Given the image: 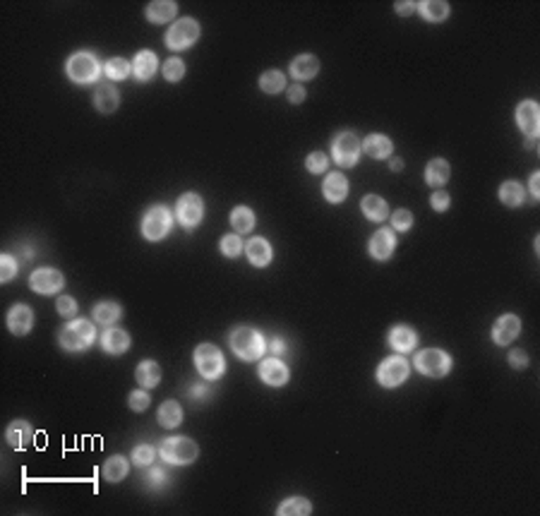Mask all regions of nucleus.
Listing matches in <instances>:
<instances>
[{
	"label": "nucleus",
	"instance_id": "nucleus-1",
	"mask_svg": "<svg viewBox=\"0 0 540 516\" xmlns=\"http://www.w3.org/2000/svg\"><path fill=\"white\" fill-rule=\"evenodd\" d=\"M96 341V327L89 320H67V325H62L60 334H58V343L65 348L67 353H80L89 348Z\"/></svg>",
	"mask_w": 540,
	"mask_h": 516
},
{
	"label": "nucleus",
	"instance_id": "nucleus-2",
	"mask_svg": "<svg viewBox=\"0 0 540 516\" xmlns=\"http://www.w3.org/2000/svg\"><path fill=\"white\" fill-rule=\"evenodd\" d=\"M230 348L240 361H260L267 351V341L253 327H238V329L230 334Z\"/></svg>",
	"mask_w": 540,
	"mask_h": 516
},
{
	"label": "nucleus",
	"instance_id": "nucleus-3",
	"mask_svg": "<svg viewBox=\"0 0 540 516\" xmlns=\"http://www.w3.org/2000/svg\"><path fill=\"white\" fill-rule=\"evenodd\" d=\"M65 72L75 85H94L99 80V75L103 72V67L99 65V58L89 51H77L72 53L65 62Z\"/></svg>",
	"mask_w": 540,
	"mask_h": 516
},
{
	"label": "nucleus",
	"instance_id": "nucleus-4",
	"mask_svg": "<svg viewBox=\"0 0 540 516\" xmlns=\"http://www.w3.org/2000/svg\"><path fill=\"white\" fill-rule=\"evenodd\" d=\"M159 454L173 466H187L199 456V447L190 437H166L159 445Z\"/></svg>",
	"mask_w": 540,
	"mask_h": 516
},
{
	"label": "nucleus",
	"instance_id": "nucleus-5",
	"mask_svg": "<svg viewBox=\"0 0 540 516\" xmlns=\"http://www.w3.org/2000/svg\"><path fill=\"white\" fill-rule=\"evenodd\" d=\"M195 368L204 379H219L226 372V358L214 343H199L195 348Z\"/></svg>",
	"mask_w": 540,
	"mask_h": 516
},
{
	"label": "nucleus",
	"instance_id": "nucleus-6",
	"mask_svg": "<svg viewBox=\"0 0 540 516\" xmlns=\"http://www.w3.org/2000/svg\"><path fill=\"white\" fill-rule=\"evenodd\" d=\"M171 226H173V216H171L169 207H164V205L149 207L142 218V236L151 243H159L169 236Z\"/></svg>",
	"mask_w": 540,
	"mask_h": 516
},
{
	"label": "nucleus",
	"instance_id": "nucleus-7",
	"mask_svg": "<svg viewBox=\"0 0 540 516\" xmlns=\"http://www.w3.org/2000/svg\"><path fill=\"white\" fill-rule=\"evenodd\" d=\"M363 152V142L355 137V132H339L332 142V156L341 169H353Z\"/></svg>",
	"mask_w": 540,
	"mask_h": 516
},
{
	"label": "nucleus",
	"instance_id": "nucleus-8",
	"mask_svg": "<svg viewBox=\"0 0 540 516\" xmlns=\"http://www.w3.org/2000/svg\"><path fill=\"white\" fill-rule=\"evenodd\" d=\"M416 368L421 375H428V377H444L452 370V356L439 348H425V351L416 353Z\"/></svg>",
	"mask_w": 540,
	"mask_h": 516
},
{
	"label": "nucleus",
	"instance_id": "nucleus-9",
	"mask_svg": "<svg viewBox=\"0 0 540 516\" xmlns=\"http://www.w3.org/2000/svg\"><path fill=\"white\" fill-rule=\"evenodd\" d=\"M199 39V22L192 17H183L176 24H171V29L166 31L164 41L171 51H183L190 49L192 44Z\"/></svg>",
	"mask_w": 540,
	"mask_h": 516
},
{
	"label": "nucleus",
	"instance_id": "nucleus-10",
	"mask_svg": "<svg viewBox=\"0 0 540 516\" xmlns=\"http://www.w3.org/2000/svg\"><path fill=\"white\" fill-rule=\"evenodd\" d=\"M408 372H411V365L403 356H389L387 361L380 363L377 368V382L387 389H394L398 384H403L408 379Z\"/></svg>",
	"mask_w": 540,
	"mask_h": 516
},
{
	"label": "nucleus",
	"instance_id": "nucleus-11",
	"mask_svg": "<svg viewBox=\"0 0 540 516\" xmlns=\"http://www.w3.org/2000/svg\"><path fill=\"white\" fill-rule=\"evenodd\" d=\"M176 216H178V221H180V226H185V228L199 226V221H202V216H204L202 197H199L197 192H185V195H180V200H178V205H176Z\"/></svg>",
	"mask_w": 540,
	"mask_h": 516
},
{
	"label": "nucleus",
	"instance_id": "nucleus-12",
	"mask_svg": "<svg viewBox=\"0 0 540 516\" xmlns=\"http://www.w3.org/2000/svg\"><path fill=\"white\" fill-rule=\"evenodd\" d=\"M29 286H31V291L39 295H56L58 291L65 286V279H62V274L53 267H41L31 274Z\"/></svg>",
	"mask_w": 540,
	"mask_h": 516
},
{
	"label": "nucleus",
	"instance_id": "nucleus-13",
	"mask_svg": "<svg viewBox=\"0 0 540 516\" xmlns=\"http://www.w3.org/2000/svg\"><path fill=\"white\" fill-rule=\"evenodd\" d=\"M516 125L528 135V139H536L540 132V108L533 98L521 101L516 106Z\"/></svg>",
	"mask_w": 540,
	"mask_h": 516
},
{
	"label": "nucleus",
	"instance_id": "nucleus-14",
	"mask_svg": "<svg viewBox=\"0 0 540 516\" xmlns=\"http://www.w3.org/2000/svg\"><path fill=\"white\" fill-rule=\"evenodd\" d=\"M396 248V236H394V228H380V231L372 233L370 238V257L377 259V262H387L391 257Z\"/></svg>",
	"mask_w": 540,
	"mask_h": 516
},
{
	"label": "nucleus",
	"instance_id": "nucleus-15",
	"mask_svg": "<svg viewBox=\"0 0 540 516\" xmlns=\"http://www.w3.org/2000/svg\"><path fill=\"white\" fill-rule=\"evenodd\" d=\"M34 327V310L24 303H17L10 307L8 312V329L12 332L15 336H27Z\"/></svg>",
	"mask_w": 540,
	"mask_h": 516
},
{
	"label": "nucleus",
	"instance_id": "nucleus-16",
	"mask_svg": "<svg viewBox=\"0 0 540 516\" xmlns=\"http://www.w3.org/2000/svg\"><path fill=\"white\" fill-rule=\"evenodd\" d=\"M518 332H521V320L516 315H512V312L509 315H502L492 325V341L497 346H507V343H512L518 336Z\"/></svg>",
	"mask_w": 540,
	"mask_h": 516
},
{
	"label": "nucleus",
	"instance_id": "nucleus-17",
	"mask_svg": "<svg viewBox=\"0 0 540 516\" xmlns=\"http://www.w3.org/2000/svg\"><path fill=\"white\" fill-rule=\"evenodd\" d=\"M288 377H291V372L279 358H267L260 363V379L269 387H284Z\"/></svg>",
	"mask_w": 540,
	"mask_h": 516
},
{
	"label": "nucleus",
	"instance_id": "nucleus-18",
	"mask_svg": "<svg viewBox=\"0 0 540 516\" xmlns=\"http://www.w3.org/2000/svg\"><path fill=\"white\" fill-rule=\"evenodd\" d=\"M322 195L329 205H341L346 197H348V180H346V175L339 173V171L329 173L322 180Z\"/></svg>",
	"mask_w": 540,
	"mask_h": 516
},
{
	"label": "nucleus",
	"instance_id": "nucleus-19",
	"mask_svg": "<svg viewBox=\"0 0 540 516\" xmlns=\"http://www.w3.org/2000/svg\"><path fill=\"white\" fill-rule=\"evenodd\" d=\"M245 255H248L250 264L253 267H267V264H271V259H274V250H271V245L267 238H253V241H248V245H245Z\"/></svg>",
	"mask_w": 540,
	"mask_h": 516
},
{
	"label": "nucleus",
	"instance_id": "nucleus-20",
	"mask_svg": "<svg viewBox=\"0 0 540 516\" xmlns=\"http://www.w3.org/2000/svg\"><path fill=\"white\" fill-rule=\"evenodd\" d=\"M101 348L111 356H123L130 348V334L118 327H106V332L101 334Z\"/></svg>",
	"mask_w": 540,
	"mask_h": 516
},
{
	"label": "nucleus",
	"instance_id": "nucleus-21",
	"mask_svg": "<svg viewBox=\"0 0 540 516\" xmlns=\"http://www.w3.org/2000/svg\"><path fill=\"white\" fill-rule=\"evenodd\" d=\"M418 343V334L413 327L408 325H396L391 327L389 332V346L394 348L396 353H411Z\"/></svg>",
	"mask_w": 540,
	"mask_h": 516
},
{
	"label": "nucleus",
	"instance_id": "nucleus-22",
	"mask_svg": "<svg viewBox=\"0 0 540 516\" xmlns=\"http://www.w3.org/2000/svg\"><path fill=\"white\" fill-rule=\"evenodd\" d=\"M5 440H8V445L12 449H24L34 440V430H31L27 420H12L8 425V430H5Z\"/></svg>",
	"mask_w": 540,
	"mask_h": 516
},
{
	"label": "nucleus",
	"instance_id": "nucleus-23",
	"mask_svg": "<svg viewBox=\"0 0 540 516\" xmlns=\"http://www.w3.org/2000/svg\"><path fill=\"white\" fill-rule=\"evenodd\" d=\"M317 72H319L317 55L301 53V55H296V58L291 60V75L296 77V80H301V82L312 80V77H317Z\"/></svg>",
	"mask_w": 540,
	"mask_h": 516
},
{
	"label": "nucleus",
	"instance_id": "nucleus-24",
	"mask_svg": "<svg viewBox=\"0 0 540 516\" xmlns=\"http://www.w3.org/2000/svg\"><path fill=\"white\" fill-rule=\"evenodd\" d=\"M156 67H159V58L151 51H140L133 60V72L140 82H149L156 75Z\"/></svg>",
	"mask_w": 540,
	"mask_h": 516
},
{
	"label": "nucleus",
	"instance_id": "nucleus-25",
	"mask_svg": "<svg viewBox=\"0 0 540 516\" xmlns=\"http://www.w3.org/2000/svg\"><path fill=\"white\" fill-rule=\"evenodd\" d=\"M176 15H178V3H171V0H151L146 5V19L154 24L171 22Z\"/></svg>",
	"mask_w": 540,
	"mask_h": 516
},
{
	"label": "nucleus",
	"instance_id": "nucleus-26",
	"mask_svg": "<svg viewBox=\"0 0 540 516\" xmlns=\"http://www.w3.org/2000/svg\"><path fill=\"white\" fill-rule=\"evenodd\" d=\"M363 149L372 159H387V156H391V152H394V144H391V139L387 135L372 132L363 139Z\"/></svg>",
	"mask_w": 540,
	"mask_h": 516
},
{
	"label": "nucleus",
	"instance_id": "nucleus-27",
	"mask_svg": "<svg viewBox=\"0 0 540 516\" xmlns=\"http://www.w3.org/2000/svg\"><path fill=\"white\" fill-rule=\"evenodd\" d=\"M94 106H96V111H101V113H113L115 108L120 106L118 89L111 85H101L96 89V94H94Z\"/></svg>",
	"mask_w": 540,
	"mask_h": 516
},
{
	"label": "nucleus",
	"instance_id": "nucleus-28",
	"mask_svg": "<svg viewBox=\"0 0 540 516\" xmlns=\"http://www.w3.org/2000/svg\"><path fill=\"white\" fill-rule=\"evenodd\" d=\"M360 212L370 218V221H385L387 214H389V205L387 200H382L380 195H365L360 200Z\"/></svg>",
	"mask_w": 540,
	"mask_h": 516
},
{
	"label": "nucleus",
	"instance_id": "nucleus-29",
	"mask_svg": "<svg viewBox=\"0 0 540 516\" xmlns=\"http://www.w3.org/2000/svg\"><path fill=\"white\" fill-rule=\"evenodd\" d=\"M120 315H123V307L118 303H113V300H103V303L94 305V310H92L94 322H99V325H103V327H111L113 322H118Z\"/></svg>",
	"mask_w": 540,
	"mask_h": 516
},
{
	"label": "nucleus",
	"instance_id": "nucleus-30",
	"mask_svg": "<svg viewBox=\"0 0 540 516\" xmlns=\"http://www.w3.org/2000/svg\"><path fill=\"white\" fill-rule=\"evenodd\" d=\"M449 175H452V169H449L447 159H432L425 169V180L432 187H442L449 180Z\"/></svg>",
	"mask_w": 540,
	"mask_h": 516
},
{
	"label": "nucleus",
	"instance_id": "nucleus-31",
	"mask_svg": "<svg viewBox=\"0 0 540 516\" xmlns=\"http://www.w3.org/2000/svg\"><path fill=\"white\" fill-rule=\"evenodd\" d=\"M101 471H103V478H106L108 483H118V481H123V478L130 473V463H128V458H125V456L115 454V456L106 458V463H103Z\"/></svg>",
	"mask_w": 540,
	"mask_h": 516
},
{
	"label": "nucleus",
	"instance_id": "nucleus-32",
	"mask_svg": "<svg viewBox=\"0 0 540 516\" xmlns=\"http://www.w3.org/2000/svg\"><path fill=\"white\" fill-rule=\"evenodd\" d=\"M135 377H137V382L142 384L144 389H151L156 387V384L161 382V368L156 361H142L137 365V370H135Z\"/></svg>",
	"mask_w": 540,
	"mask_h": 516
},
{
	"label": "nucleus",
	"instance_id": "nucleus-33",
	"mask_svg": "<svg viewBox=\"0 0 540 516\" xmlns=\"http://www.w3.org/2000/svg\"><path fill=\"white\" fill-rule=\"evenodd\" d=\"M159 423L161 427H166V430H173V427H178L183 423V406L178 404V401H164L159 409Z\"/></svg>",
	"mask_w": 540,
	"mask_h": 516
},
{
	"label": "nucleus",
	"instance_id": "nucleus-34",
	"mask_svg": "<svg viewBox=\"0 0 540 516\" xmlns=\"http://www.w3.org/2000/svg\"><path fill=\"white\" fill-rule=\"evenodd\" d=\"M523 200H526V190H523L521 182H516V180L502 182V187H500V202H502V205L521 207Z\"/></svg>",
	"mask_w": 540,
	"mask_h": 516
},
{
	"label": "nucleus",
	"instance_id": "nucleus-35",
	"mask_svg": "<svg viewBox=\"0 0 540 516\" xmlns=\"http://www.w3.org/2000/svg\"><path fill=\"white\" fill-rule=\"evenodd\" d=\"M255 212L250 209V207H235L233 212H230V226L235 228V233L238 236H243V233H250L255 228Z\"/></svg>",
	"mask_w": 540,
	"mask_h": 516
},
{
	"label": "nucleus",
	"instance_id": "nucleus-36",
	"mask_svg": "<svg viewBox=\"0 0 540 516\" xmlns=\"http://www.w3.org/2000/svg\"><path fill=\"white\" fill-rule=\"evenodd\" d=\"M418 12L425 19H430V22H442V19L449 17V3H442V0H423V3H418Z\"/></svg>",
	"mask_w": 540,
	"mask_h": 516
},
{
	"label": "nucleus",
	"instance_id": "nucleus-37",
	"mask_svg": "<svg viewBox=\"0 0 540 516\" xmlns=\"http://www.w3.org/2000/svg\"><path fill=\"white\" fill-rule=\"evenodd\" d=\"M260 89L264 94H281L286 89V77L279 70H267L260 77Z\"/></svg>",
	"mask_w": 540,
	"mask_h": 516
},
{
	"label": "nucleus",
	"instance_id": "nucleus-38",
	"mask_svg": "<svg viewBox=\"0 0 540 516\" xmlns=\"http://www.w3.org/2000/svg\"><path fill=\"white\" fill-rule=\"evenodd\" d=\"M276 514L279 516H288V514L307 516V514H312V504H310V499H305V497H291V499H286V502H281V507L276 509Z\"/></svg>",
	"mask_w": 540,
	"mask_h": 516
},
{
	"label": "nucleus",
	"instance_id": "nucleus-39",
	"mask_svg": "<svg viewBox=\"0 0 540 516\" xmlns=\"http://www.w3.org/2000/svg\"><path fill=\"white\" fill-rule=\"evenodd\" d=\"M103 72H106L108 80H125L133 72V62H128L125 58H108L106 65H103Z\"/></svg>",
	"mask_w": 540,
	"mask_h": 516
},
{
	"label": "nucleus",
	"instance_id": "nucleus-40",
	"mask_svg": "<svg viewBox=\"0 0 540 516\" xmlns=\"http://www.w3.org/2000/svg\"><path fill=\"white\" fill-rule=\"evenodd\" d=\"M161 72H164V77L169 82H180L185 77V62L180 58H169L164 62V67H161Z\"/></svg>",
	"mask_w": 540,
	"mask_h": 516
},
{
	"label": "nucleus",
	"instance_id": "nucleus-41",
	"mask_svg": "<svg viewBox=\"0 0 540 516\" xmlns=\"http://www.w3.org/2000/svg\"><path fill=\"white\" fill-rule=\"evenodd\" d=\"M243 250H245V245H243V241H240L238 233H228V236L221 238V252L226 255V257L235 259L240 252H243Z\"/></svg>",
	"mask_w": 540,
	"mask_h": 516
},
{
	"label": "nucleus",
	"instance_id": "nucleus-42",
	"mask_svg": "<svg viewBox=\"0 0 540 516\" xmlns=\"http://www.w3.org/2000/svg\"><path fill=\"white\" fill-rule=\"evenodd\" d=\"M17 269H19V262L12 255H3L0 257V281L3 284H10L15 279V274H17Z\"/></svg>",
	"mask_w": 540,
	"mask_h": 516
},
{
	"label": "nucleus",
	"instance_id": "nucleus-43",
	"mask_svg": "<svg viewBox=\"0 0 540 516\" xmlns=\"http://www.w3.org/2000/svg\"><path fill=\"white\" fill-rule=\"evenodd\" d=\"M154 458H156V449H154L151 445H140V447H135L133 461L137 463V466H142V468L151 466V463H154Z\"/></svg>",
	"mask_w": 540,
	"mask_h": 516
},
{
	"label": "nucleus",
	"instance_id": "nucleus-44",
	"mask_svg": "<svg viewBox=\"0 0 540 516\" xmlns=\"http://www.w3.org/2000/svg\"><path fill=\"white\" fill-rule=\"evenodd\" d=\"M305 166L310 173H324V171L329 169V159L324 152H312V154H307Z\"/></svg>",
	"mask_w": 540,
	"mask_h": 516
},
{
	"label": "nucleus",
	"instance_id": "nucleus-45",
	"mask_svg": "<svg viewBox=\"0 0 540 516\" xmlns=\"http://www.w3.org/2000/svg\"><path fill=\"white\" fill-rule=\"evenodd\" d=\"M149 404H151V396L146 394L144 389H135V392L130 394V399H128V406L135 411V413H142V411L149 409Z\"/></svg>",
	"mask_w": 540,
	"mask_h": 516
},
{
	"label": "nucleus",
	"instance_id": "nucleus-46",
	"mask_svg": "<svg viewBox=\"0 0 540 516\" xmlns=\"http://www.w3.org/2000/svg\"><path fill=\"white\" fill-rule=\"evenodd\" d=\"M56 310L60 317H67V320H72V317L77 315V303L75 298H70V295H60V298L56 300Z\"/></svg>",
	"mask_w": 540,
	"mask_h": 516
},
{
	"label": "nucleus",
	"instance_id": "nucleus-47",
	"mask_svg": "<svg viewBox=\"0 0 540 516\" xmlns=\"http://www.w3.org/2000/svg\"><path fill=\"white\" fill-rule=\"evenodd\" d=\"M411 226H413V214L408 209H396L391 214V228H396V231H408Z\"/></svg>",
	"mask_w": 540,
	"mask_h": 516
},
{
	"label": "nucleus",
	"instance_id": "nucleus-48",
	"mask_svg": "<svg viewBox=\"0 0 540 516\" xmlns=\"http://www.w3.org/2000/svg\"><path fill=\"white\" fill-rule=\"evenodd\" d=\"M449 195L444 190H434L432 195H430V205H432L434 212H447L449 209Z\"/></svg>",
	"mask_w": 540,
	"mask_h": 516
},
{
	"label": "nucleus",
	"instance_id": "nucleus-49",
	"mask_svg": "<svg viewBox=\"0 0 540 516\" xmlns=\"http://www.w3.org/2000/svg\"><path fill=\"white\" fill-rule=\"evenodd\" d=\"M146 483H149V488L151 490H159L161 485H166L169 483V476H166V471L164 468H151L149 473H146Z\"/></svg>",
	"mask_w": 540,
	"mask_h": 516
},
{
	"label": "nucleus",
	"instance_id": "nucleus-50",
	"mask_svg": "<svg viewBox=\"0 0 540 516\" xmlns=\"http://www.w3.org/2000/svg\"><path fill=\"white\" fill-rule=\"evenodd\" d=\"M509 365L514 370H523V368H528V356H526V351H512L509 353Z\"/></svg>",
	"mask_w": 540,
	"mask_h": 516
},
{
	"label": "nucleus",
	"instance_id": "nucleus-51",
	"mask_svg": "<svg viewBox=\"0 0 540 516\" xmlns=\"http://www.w3.org/2000/svg\"><path fill=\"white\" fill-rule=\"evenodd\" d=\"M269 351H271V356H286V353H288L286 338L284 336H274L269 341Z\"/></svg>",
	"mask_w": 540,
	"mask_h": 516
},
{
	"label": "nucleus",
	"instance_id": "nucleus-52",
	"mask_svg": "<svg viewBox=\"0 0 540 516\" xmlns=\"http://www.w3.org/2000/svg\"><path fill=\"white\" fill-rule=\"evenodd\" d=\"M288 101H291V103H303V101H305V87H301V85H291V87H288Z\"/></svg>",
	"mask_w": 540,
	"mask_h": 516
},
{
	"label": "nucleus",
	"instance_id": "nucleus-53",
	"mask_svg": "<svg viewBox=\"0 0 540 516\" xmlns=\"http://www.w3.org/2000/svg\"><path fill=\"white\" fill-rule=\"evenodd\" d=\"M394 8H396V12L401 15V17H408V15L418 10V3H411V0H408V3H403V0H398Z\"/></svg>",
	"mask_w": 540,
	"mask_h": 516
},
{
	"label": "nucleus",
	"instance_id": "nucleus-54",
	"mask_svg": "<svg viewBox=\"0 0 540 516\" xmlns=\"http://www.w3.org/2000/svg\"><path fill=\"white\" fill-rule=\"evenodd\" d=\"M207 394H209V389L204 387V384H195V387H190V396H192V399H204Z\"/></svg>",
	"mask_w": 540,
	"mask_h": 516
},
{
	"label": "nucleus",
	"instance_id": "nucleus-55",
	"mask_svg": "<svg viewBox=\"0 0 540 516\" xmlns=\"http://www.w3.org/2000/svg\"><path fill=\"white\" fill-rule=\"evenodd\" d=\"M531 195H533V200H538L540 197V173L531 175Z\"/></svg>",
	"mask_w": 540,
	"mask_h": 516
},
{
	"label": "nucleus",
	"instance_id": "nucleus-56",
	"mask_svg": "<svg viewBox=\"0 0 540 516\" xmlns=\"http://www.w3.org/2000/svg\"><path fill=\"white\" fill-rule=\"evenodd\" d=\"M391 171H401L403 169V161L401 159H398V156H394V159H391Z\"/></svg>",
	"mask_w": 540,
	"mask_h": 516
}]
</instances>
